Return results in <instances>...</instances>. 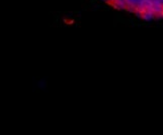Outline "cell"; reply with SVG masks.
Segmentation results:
<instances>
[{
    "label": "cell",
    "mask_w": 163,
    "mask_h": 135,
    "mask_svg": "<svg viewBox=\"0 0 163 135\" xmlns=\"http://www.w3.org/2000/svg\"><path fill=\"white\" fill-rule=\"evenodd\" d=\"M120 11L144 21H163V0H101Z\"/></svg>",
    "instance_id": "6da1fadb"
}]
</instances>
